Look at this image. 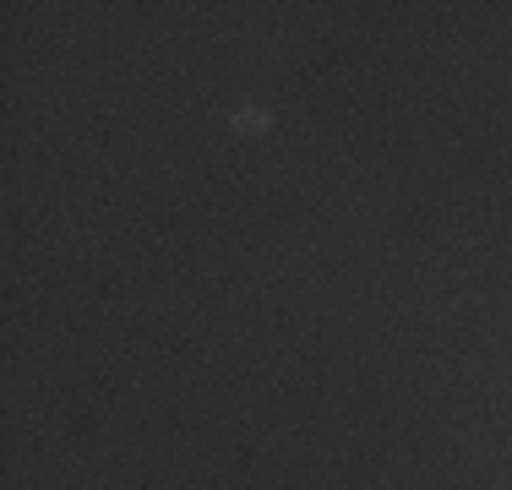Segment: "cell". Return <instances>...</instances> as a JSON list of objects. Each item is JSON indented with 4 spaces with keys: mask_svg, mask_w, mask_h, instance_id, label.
<instances>
[{
    "mask_svg": "<svg viewBox=\"0 0 512 490\" xmlns=\"http://www.w3.org/2000/svg\"><path fill=\"white\" fill-rule=\"evenodd\" d=\"M267 126H273V115H267L262 104L235 109V131H240V137H267Z\"/></svg>",
    "mask_w": 512,
    "mask_h": 490,
    "instance_id": "obj_1",
    "label": "cell"
}]
</instances>
